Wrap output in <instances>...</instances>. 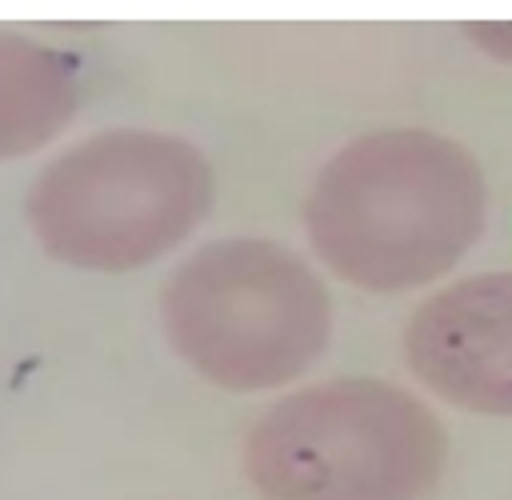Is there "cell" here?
I'll return each mask as SVG.
<instances>
[{
	"instance_id": "obj_1",
	"label": "cell",
	"mask_w": 512,
	"mask_h": 500,
	"mask_svg": "<svg viewBox=\"0 0 512 500\" xmlns=\"http://www.w3.org/2000/svg\"><path fill=\"white\" fill-rule=\"evenodd\" d=\"M484 224L480 160L432 128H376L348 140L304 196L316 260L364 292H412L448 276Z\"/></svg>"
},
{
	"instance_id": "obj_2",
	"label": "cell",
	"mask_w": 512,
	"mask_h": 500,
	"mask_svg": "<svg viewBox=\"0 0 512 500\" xmlns=\"http://www.w3.org/2000/svg\"><path fill=\"white\" fill-rule=\"evenodd\" d=\"M260 500H424L448 464V428L428 400L380 376L288 392L244 436Z\"/></svg>"
},
{
	"instance_id": "obj_3",
	"label": "cell",
	"mask_w": 512,
	"mask_h": 500,
	"mask_svg": "<svg viewBox=\"0 0 512 500\" xmlns=\"http://www.w3.org/2000/svg\"><path fill=\"white\" fill-rule=\"evenodd\" d=\"M208 156L160 128H104L32 180L24 216L36 244L80 272H136L180 248L212 212Z\"/></svg>"
},
{
	"instance_id": "obj_4",
	"label": "cell",
	"mask_w": 512,
	"mask_h": 500,
	"mask_svg": "<svg viewBox=\"0 0 512 500\" xmlns=\"http://www.w3.org/2000/svg\"><path fill=\"white\" fill-rule=\"evenodd\" d=\"M172 352L224 392H268L304 376L332 344L320 272L264 236H220L188 252L160 288Z\"/></svg>"
},
{
	"instance_id": "obj_5",
	"label": "cell",
	"mask_w": 512,
	"mask_h": 500,
	"mask_svg": "<svg viewBox=\"0 0 512 500\" xmlns=\"http://www.w3.org/2000/svg\"><path fill=\"white\" fill-rule=\"evenodd\" d=\"M404 360L452 408L512 416V272L464 276L416 304Z\"/></svg>"
},
{
	"instance_id": "obj_6",
	"label": "cell",
	"mask_w": 512,
	"mask_h": 500,
	"mask_svg": "<svg viewBox=\"0 0 512 500\" xmlns=\"http://www.w3.org/2000/svg\"><path fill=\"white\" fill-rule=\"evenodd\" d=\"M80 108V68L68 52L0 28V160L56 140Z\"/></svg>"
},
{
	"instance_id": "obj_7",
	"label": "cell",
	"mask_w": 512,
	"mask_h": 500,
	"mask_svg": "<svg viewBox=\"0 0 512 500\" xmlns=\"http://www.w3.org/2000/svg\"><path fill=\"white\" fill-rule=\"evenodd\" d=\"M460 32L484 56H492L500 64H512V20H468Z\"/></svg>"
}]
</instances>
